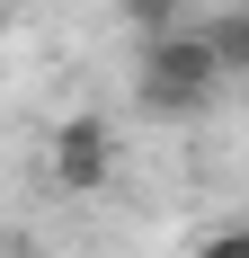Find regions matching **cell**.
Listing matches in <instances>:
<instances>
[{"mask_svg":"<svg viewBox=\"0 0 249 258\" xmlns=\"http://www.w3.org/2000/svg\"><path fill=\"white\" fill-rule=\"evenodd\" d=\"M0 258H27V249H9V240H0Z\"/></svg>","mask_w":249,"mask_h":258,"instance_id":"cell-7","label":"cell"},{"mask_svg":"<svg viewBox=\"0 0 249 258\" xmlns=\"http://www.w3.org/2000/svg\"><path fill=\"white\" fill-rule=\"evenodd\" d=\"M196 27H205V45H214V62H223V80L249 72V9H214V18H196Z\"/></svg>","mask_w":249,"mask_h":258,"instance_id":"cell-3","label":"cell"},{"mask_svg":"<svg viewBox=\"0 0 249 258\" xmlns=\"http://www.w3.org/2000/svg\"><path fill=\"white\" fill-rule=\"evenodd\" d=\"M116 18L134 27V45H151V36H169V27H187V0H116Z\"/></svg>","mask_w":249,"mask_h":258,"instance_id":"cell-4","label":"cell"},{"mask_svg":"<svg viewBox=\"0 0 249 258\" xmlns=\"http://www.w3.org/2000/svg\"><path fill=\"white\" fill-rule=\"evenodd\" d=\"M45 169L63 196H98L107 178H116V125L107 116H63V125L45 134Z\"/></svg>","mask_w":249,"mask_h":258,"instance_id":"cell-2","label":"cell"},{"mask_svg":"<svg viewBox=\"0 0 249 258\" xmlns=\"http://www.w3.org/2000/svg\"><path fill=\"white\" fill-rule=\"evenodd\" d=\"M214 9H249V0H214Z\"/></svg>","mask_w":249,"mask_h":258,"instance_id":"cell-6","label":"cell"},{"mask_svg":"<svg viewBox=\"0 0 249 258\" xmlns=\"http://www.w3.org/2000/svg\"><path fill=\"white\" fill-rule=\"evenodd\" d=\"M214 89H223V62H214V45H205V27H169V36H151L143 62H134V107L160 116V125L205 116Z\"/></svg>","mask_w":249,"mask_h":258,"instance_id":"cell-1","label":"cell"},{"mask_svg":"<svg viewBox=\"0 0 249 258\" xmlns=\"http://www.w3.org/2000/svg\"><path fill=\"white\" fill-rule=\"evenodd\" d=\"M187 258H249V223H205L187 240Z\"/></svg>","mask_w":249,"mask_h":258,"instance_id":"cell-5","label":"cell"}]
</instances>
